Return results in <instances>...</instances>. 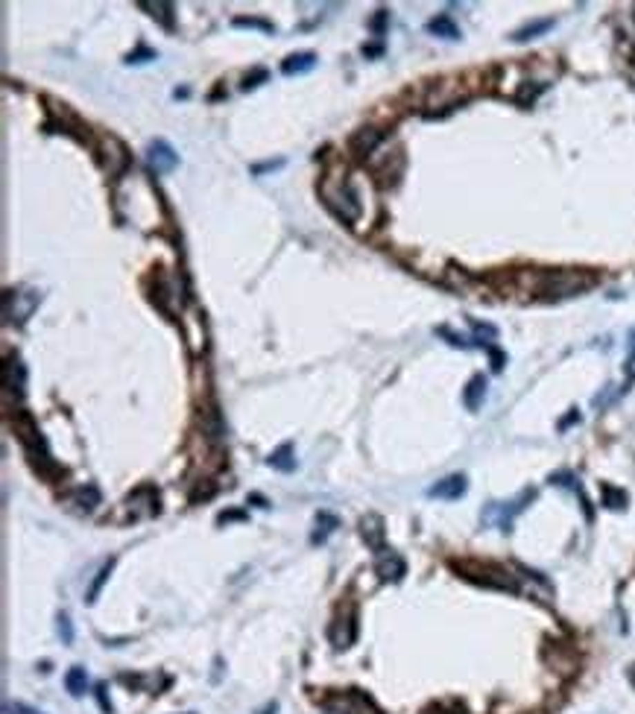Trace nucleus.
<instances>
[{
	"label": "nucleus",
	"instance_id": "nucleus-1",
	"mask_svg": "<svg viewBox=\"0 0 635 714\" xmlns=\"http://www.w3.org/2000/svg\"><path fill=\"white\" fill-rule=\"evenodd\" d=\"M322 200L337 214L343 223H354V220L363 214V205H360L354 188L343 179H325L322 182Z\"/></svg>",
	"mask_w": 635,
	"mask_h": 714
},
{
	"label": "nucleus",
	"instance_id": "nucleus-2",
	"mask_svg": "<svg viewBox=\"0 0 635 714\" xmlns=\"http://www.w3.org/2000/svg\"><path fill=\"white\" fill-rule=\"evenodd\" d=\"M463 577L468 580H475L480 586H489V588H501V592H518V583L509 577L506 571L495 568V565H477V562H466V565H457Z\"/></svg>",
	"mask_w": 635,
	"mask_h": 714
},
{
	"label": "nucleus",
	"instance_id": "nucleus-3",
	"mask_svg": "<svg viewBox=\"0 0 635 714\" xmlns=\"http://www.w3.org/2000/svg\"><path fill=\"white\" fill-rule=\"evenodd\" d=\"M533 495H536V492L527 489L518 501H509V503H489V507L483 510V519L492 521V524H497L501 530H509V524H513V519H515V515H518L521 510L527 507V501H533Z\"/></svg>",
	"mask_w": 635,
	"mask_h": 714
},
{
	"label": "nucleus",
	"instance_id": "nucleus-4",
	"mask_svg": "<svg viewBox=\"0 0 635 714\" xmlns=\"http://www.w3.org/2000/svg\"><path fill=\"white\" fill-rule=\"evenodd\" d=\"M357 638V612L352 606H345L343 615H337V621L331 624V641L337 650H345L352 647Z\"/></svg>",
	"mask_w": 635,
	"mask_h": 714
},
{
	"label": "nucleus",
	"instance_id": "nucleus-5",
	"mask_svg": "<svg viewBox=\"0 0 635 714\" xmlns=\"http://www.w3.org/2000/svg\"><path fill=\"white\" fill-rule=\"evenodd\" d=\"M146 164H149L153 173H170V170L179 164V155L173 153V146L167 141L158 138L146 146Z\"/></svg>",
	"mask_w": 635,
	"mask_h": 714
},
{
	"label": "nucleus",
	"instance_id": "nucleus-6",
	"mask_svg": "<svg viewBox=\"0 0 635 714\" xmlns=\"http://www.w3.org/2000/svg\"><path fill=\"white\" fill-rule=\"evenodd\" d=\"M103 164H106V170L111 176H117V173H123V170L129 167L126 146H123V141L115 138V135H106V138H103Z\"/></svg>",
	"mask_w": 635,
	"mask_h": 714
},
{
	"label": "nucleus",
	"instance_id": "nucleus-7",
	"mask_svg": "<svg viewBox=\"0 0 635 714\" xmlns=\"http://www.w3.org/2000/svg\"><path fill=\"white\" fill-rule=\"evenodd\" d=\"M375 571L381 574V580H387V583H398L401 577L407 574V565H404V559L398 557L395 550H390V548H383L381 553H378V562H375Z\"/></svg>",
	"mask_w": 635,
	"mask_h": 714
},
{
	"label": "nucleus",
	"instance_id": "nucleus-8",
	"mask_svg": "<svg viewBox=\"0 0 635 714\" xmlns=\"http://www.w3.org/2000/svg\"><path fill=\"white\" fill-rule=\"evenodd\" d=\"M466 477L463 474H451V477H442V480H437L430 489H428V495L430 498H439V501H457V498H463L466 495Z\"/></svg>",
	"mask_w": 635,
	"mask_h": 714
},
{
	"label": "nucleus",
	"instance_id": "nucleus-9",
	"mask_svg": "<svg viewBox=\"0 0 635 714\" xmlns=\"http://www.w3.org/2000/svg\"><path fill=\"white\" fill-rule=\"evenodd\" d=\"M3 387H6V392L23 396V387H27V369H23L21 357H6V363H3Z\"/></svg>",
	"mask_w": 635,
	"mask_h": 714
},
{
	"label": "nucleus",
	"instance_id": "nucleus-10",
	"mask_svg": "<svg viewBox=\"0 0 635 714\" xmlns=\"http://www.w3.org/2000/svg\"><path fill=\"white\" fill-rule=\"evenodd\" d=\"M360 533H363L366 545L372 550H378V553L383 550V519L381 515H375V512L363 515V519H360Z\"/></svg>",
	"mask_w": 635,
	"mask_h": 714
},
{
	"label": "nucleus",
	"instance_id": "nucleus-11",
	"mask_svg": "<svg viewBox=\"0 0 635 714\" xmlns=\"http://www.w3.org/2000/svg\"><path fill=\"white\" fill-rule=\"evenodd\" d=\"M6 302H15V311H9L6 316H9V319H15V322H23V319H27V316L35 311V305H39V293H32V290L9 293Z\"/></svg>",
	"mask_w": 635,
	"mask_h": 714
},
{
	"label": "nucleus",
	"instance_id": "nucleus-12",
	"mask_svg": "<svg viewBox=\"0 0 635 714\" xmlns=\"http://www.w3.org/2000/svg\"><path fill=\"white\" fill-rule=\"evenodd\" d=\"M314 65H316V53L305 50V53H293V56H287V59H284L281 70L287 73V77H298V73H307V70H314Z\"/></svg>",
	"mask_w": 635,
	"mask_h": 714
},
{
	"label": "nucleus",
	"instance_id": "nucleus-13",
	"mask_svg": "<svg viewBox=\"0 0 635 714\" xmlns=\"http://www.w3.org/2000/svg\"><path fill=\"white\" fill-rule=\"evenodd\" d=\"M483 396H486V378H483V375H475V378L468 380L466 392H463L466 407H468V410H477L480 404H483Z\"/></svg>",
	"mask_w": 635,
	"mask_h": 714
},
{
	"label": "nucleus",
	"instance_id": "nucleus-14",
	"mask_svg": "<svg viewBox=\"0 0 635 714\" xmlns=\"http://www.w3.org/2000/svg\"><path fill=\"white\" fill-rule=\"evenodd\" d=\"M340 527V519L337 515H331V512H319L316 515V530H314V536H310V541L314 545H325V539L337 530Z\"/></svg>",
	"mask_w": 635,
	"mask_h": 714
},
{
	"label": "nucleus",
	"instance_id": "nucleus-15",
	"mask_svg": "<svg viewBox=\"0 0 635 714\" xmlns=\"http://www.w3.org/2000/svg\"><path fill=\"white\" fill-rule=\"evenodd\" d=\"M378 141H381V132H378V129H360L354 138H352V150H354L357 155H366V153L375 150Z\"/></svg>",
	"mask_w": 635,
	"mask_h": 714
},
{
	"label": "nucleus",
	"instance_id": "nucleus-16",
	"mask_svg": "<svg viewBox=\"0 0 635 714\" xmlns=\"http://www.w3.org/2000/svg\"><path fill=\"white\" fill-rule=\"evenodd\" d=\"M272 469H278V472H293L296 469V457H293V445L290 442H284V445L278 448V451H272L269 454V460H267Z\"/></svg>",
	"mask_w": 635,
	"mask_h": 714
},
{
	"label": "nucleus",
	"instance_id": "nucleus-17",
	"mask_svg": "<svg viewBox=\"0 0 635 714\" xmlns=\"http://www.w3.org/2000/svg\"><path fill=\"white\" fill-rule=\"evenodd\" d=\"M65 688L70 691V697H82L85 694V688H88V676H85V668H70L68 673H65Z\"/></svg>",
	"mask_w": 635,
	"mask_h": 714
},
{
	"label": "nucleus",
	"instance_id": "nucleus-18",
	"mask_svg": "<svg viewBox=\"0 0 635 714\" xmlns=\"http://www.w3.org/2000/svg\"><path fill=\"white\" fill-rule=\"evenodd\" d=\"M428 32H433V35H439V39H459V30H457V23L448 18V15H439V18H433L430 23H428Z\"/></svg>",
	"mask_w": 635,
	"mask_h": 714
},
{
	"label": "nucleus",
	"instance_id": "nucleus-19",
	"mask_svg": "<svg viewBox=\"0 0 635 714\" xmlns=\"http://www.w3.org/2000/svg\"><path fill=\"white\" fill-rule=\"evenodd\" d=\"M553 27V18H542V21H536V23H527V27H521L515 35H513V41H530V39H539L542 32H547Z\"/></svg>",
	"mask_w": 635,
	"mask_h": 714
},
{
	"label": "nucleus",
	"instance_id": "nucleus-20",
	"mask_svg": "<svg viewBox=\"0 0 635 714\" xmlns=\"http://www.w3.org/2000/svg\"><path fill=\"white\" fill-rule=\"evenodd\" d=\"M68 498H70V501H77L82 510H94L97 503H99V492H97L94 486H79V489H73Z\"/></svg>",
	"mask_w": 635,
	"mask_h": 714
},
{
	"label": "nucleus",
	"instance_id": "nucleus-21",
	"mask_svg": "<svg viewBox=\"0 0 635 714\" xmlns=\"http://www.w3.org/2000/svg\"><path fill=\"white\" fill-rule=\"evenodd\" d=\"M111 568H115V559H108V562L103 565V568H99V571H97V580H94V586L88 588V597H85V600H88V603H94V600H97V595H99V588H103V586H106V580H108V574H111Z\"/></svg>",
	"mask_w": 635,
	"mask_h": 714
},
{
	"label": "nucleus",
	"instance_id": "nucleus-22",
	"mask_svg": "<svg viewBox=\"0 0 635 714\" xmlns=\"http://www.w3.org/2000/svg\"><path fill=\"white\" fill-rule=\"evenodd\" d=\"M603 501H606V507L620 510L627 503V495H624V492H618V489H612V486H603Z\"/></svg>",
	"mask_w": 635,
	"mask_h": 714
},
{
	"label": "nucleus",
	"instance_id": "nucleus-23",
	"mask_svg": "<svg viewBox=\"0 0 635 714\" xmlns=\"http://www.w3.org/2000/svg\"><path fill=\"white\" fill-rule=\"evenodd\" d=\"M146 9H153V18H158L164 27H173V18H170V3H144Z\"/></svg>",
	"mask_w": 635,
	"mask_h": 714
},
{
	"label": "nucleus",
	"instance_id": "nucleus-24",
	"mask_svg": "<svg viewBox=\"0 0 635 714\" xmlns=\"http://www.w3.org/2000/svg\"><path fill=\"white\" fill-rule=\"evenodd\" d=\"M59 635H61V641H65V644L73 641V626H70V618H68L65 612L59 615Z\"/></svg>",
	"mask_w": 635,
	"mask_h": 714
},
{
	"label": "nucleus",
	"instance_id": "nucleus-25",
	"mask_svg": "<svg viewBox=\"0 0 635 714\" xmlns=\"http://www.w3.org/2000/svg\"><path fill=\"white\" fill-rule=\"evenodd\" d=\"M149 59H155V50H146V47H141V50H135V53L126 56L129 65H141V61H149Z\"/></svg>",
	"mask_w": 635,
	"mask_h": 714
},
{
	"label": "nucleus",
	"instance_id": "nucleus-26",
	"mask_svg": "<svg viewBox=\"0 0 635 714\" xmlns=\"http://www.w3.org/2000/svg\"><path fill=\"white\" fill-rule=\"evenodd\" d=\"M234 23H238V27H258V30H267V32L272 30V23H267V21H258V18H238Z\"/></svg>",
	"mask_w": 635,
	"mask_h": 714
},
{
	"label": "nucleus",
	"instance_id": "nucleus-27",
	"mask_svg": "<svg viewBox=\"0 0 635 714\" xmlns=\"http://www.w3.org/2000/svg\"><path fill=\"white\" fill-rule=\"evenodd\" d=\"M278 167H284V158H276V162H264V164H255V167H252V173H255V176H260V173H267V170H278Z\"/></svg>",
	"mask_w": 635,
	"mask_h": 714
},
{
	"label": "nucleus",
	"instance_id": "nucleus-28",
	"mask_svg": "<svg viewBox=\"0 0 635 714\" xmlns=\"http://www.w3.org/2000/svg\"><path fill=\"white\" fill-rule=\"evenodd\" d=\"M6 711H9V714H41V711H35V708H30V706H23V703H9Z\"/></svg>",
	"mask_w": 635,
	"mask_h": 714
},
{
	"label": "nucleus",
	"instance_id": "nucleus-29",
	"mask_svg": "<svg viewBox=\"0 0 635 714\" xmlns=\"http://www.w3.org/2000/svg\"><path fill=\"white\" fill-rule=\"evenodd\" d=\"M97 699H99V708H103L106 714H111V703L106 697V685H97Z\"/></svg>",
	"mask_w": 635,
	"mask_h": 714
},
{
	"label": "nucleus",
	"instance_id": "nucleus-30",
	"mask_svg": "<svg viewBox=\"0 0 635 714\" xmlns=\"http://www.w3.org/2000/svg\"><path fill=\"white\" fill-rule=\"evenodd\" d=\"M258 79H267V70H255L252 77H246V82H243V88L249 91V88H255L258 85Z\"/></svg>",
	"mask_w": 635,
	"mask_h": 714
},
{
	"label": "nucleus",
	"instance_id": "nucleus-31",
	"mask_svg": "<svg viewBox=\"0 0 635 714\" xmlns=\"http://www.w3.org/2000/svg\"><path fill=\"white\" fill-rule=\"evenodd\" d=\"M383 21H387V12H383V9H378L375 21H372V30H375V32H381V30H383Z\"/></svg>",
	"mask_w": 635,
	"mask_h": 714
},
{
	"label": "nucleus",
	"instance_id": "nucleus-32",
	"mask_svg": "<svg viewBox=\"0 0 635 714\" xmlns=\"http://www.w3.org/2000/svg\"><path fill=\"white\" fill-rule=\"evenodd\" d=\"M629 363H635V328L629 331Z\"/></svg>",
	"mask_w": 635,
	"mask_h": 714
},
{
	"label": "nucleus",
	"instance_id": "nucleus-33",
	"mask_svg": "<svg viewBox=\"0 0 635 714\" xmlns=\"http://www.w3.org/2000/svg\"><path fill=\"white\" fill-rule=\"evenodd\" d=\"M437 714H451V711H445V708H442V706H439V708H437ZM454 714H466V711H463V708H457V711H454Z\"/></svg>",
	"mask_w": 635,
	"mask_h": 714
},
{
	"label": "nucleus",
	"instance_id": "nucleus-34",
	"mask_svg": "<svg viewBox=\"0 0 635 714\" xmlns=\"http://www.w3.org/2000/svg\"><path fill=\"white\" fill-rule=\"evenodd\" d=\"M276 708H278V706L272 703V706H267V708H264V714H276Z\"/></svg>",
	"mask_w": 635,
	"mask_h": 714
},
{
	"label": "nucleus",
	"instance_id": "nucleus-35",
	"mask_svg": "<svg viewBox=\"0 0 635 714\" xmlns=\"http://www.w3.org/2000/svg\"><path fill=\"white\" fill-rule=\"evenodd\" d=\"M629 682H632V688H635V668H629Z\"/></svg>",
	"mask_w": 635,
	"mask_h": 714
}]
</instances>
